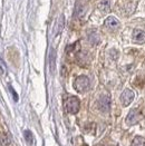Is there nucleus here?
Returning a JSON list of instances; mask_svg holds the SVG:
<instances>
[{
	"instance_id": "obj_9",
	"label": "nucleus",
	"mask_w": 145,
	"mask_h": 146,
	"mask_svg": "<svg viewBox=\"0 0 145 146\" xmlns=\"http://www.w3.org/2000/svg\"><path fill=\"white\" fill-rule=\"evenodd\" d=\"M0 144H1V146L10 145V138H9L8 134L3 131L2 127H0Z\"/></svg>"
},
{
	"instance_id": "obj_13",
	"label": "nucleus",
	"mask_w": 145,
	"mask_h": 146,
	"mask_svg": "<svg viewBox=\"0 0 145 146\" xmlns=\"http://www.w3.org/2000/svg\"><path fill=\"white\" fill-rule=\"evenodd\" d=\"M88 40L92 45H97L99 42V37L97 35L96 33H90L89 36H88Z\"/></svg>"
},
{
	"instance_id": "obj_4",
	"label": "nucleus",
	"mask_w": 145,
	"mask_h": 146,
	"mask_svg": "<svg viewBox=\"0 0 145 146\" xmlns=\"http://www.w3.org/2000/svg\"><path fill=\"white\" fill-rule=\"evenodd\" d=\"M134 97H135V94L133 90H131L128 88L125 89L121 95V103L123 104V106H128L134 100Z\"/></svg>"
},
{
	"instance_id": "obj_11",
	"label": "nucleus",
	"mask_w": 145,
	"mask_h": 146,
	"mask_svg": "<svg viewBox=\"0 0 145 146\" xmlns=\"http://www.w3.org/2000/svg\"><path fill=\"white\" fill-rule=\"evenodd\" d=\"M64 25H65V17H64V15H61V17H59V19H58V21L56 24L55 35H59L61 34L63 28H64Z\"/></svg>"
},
{
	"instance_id": "obj_14",
	"label": "nucleus",
	"mask_w": 145,
	"mask_h": 146,
	"mask_svg": "<svg viewBox=\"0 0 145 146\" xmlns=\"http://www.w3.org/2000/svg\"><path fill=\"white\" fill-rule=\"evenodd\" d=\"M132 146H145V138L141 136H136L133 139Z\"/></svg>"
},
{
	"instance_id": "obj_3",
	"label": "nucleus",
	"mask_w": 145,
	"mask_h": 146,
	"mask_svg": "<svg viewBox=\"0 0 145 146\" xmlns=\"http://www.w3.org/2000/svg\"><path fill=\"white\" fill-rule=\"evenodd\" d=\"M97 105H98V108L103 113H107L110 108V98L108 95H102L98 99Z\"/></svg>"
},
{
	"instance_id": "obj_10",
	"label": "nucleus",
	"mask_w": 145,
	"mask_h": 146,
	"mask_svg": "<svg viewBox=\"0 0 145 146\" xmlns=\"http://www.w3.org/2000/svg\"><path fill=\"white\" fill-rule=\"evenodd\" d=\"M49 67H50V72L53 74L55 73V69H56V51H55V49H51L50 54H49Z\"/></svg>"
},
{
	"instance_id": "obj_7",
	"label": "nucleus",
	"mask_w": 145,
	"mask_h": 146,
	"mask_svg": "<svg viewBox=\"0 0 145 146\" xmlns=\"http://www.w3.org/2000/svg\"><path fill=\"white\" fill-rule=\"evenodd\" d=\"M133 41L135 44H145V33L143 30L135 29L133 31Z\"/></svg>"
},
{
	"instance_id": "obj_16",
	"label": "nucleus",
	"mask_w": 145,
	"mask_h": 146,
	"mask_svg": "<svg viewBox=\"0 0 145 146\" xmlns=\"http://www.w3.org/2000/svg\"><path fill=\"white\" fill-rule=\"evenodd\" d=\"M0 75L5 76L7 75V67H6V64L3 62V60L0 58Z\"/></svg>"
},
{
	"instance_id": "obj_12",
	"label": "nucleus",
	"mask_w": 145,
	"mask_h": 146,
	"mask_svg": "<svg viewBox=\"0 0 145 146\" xmlns=\"http://www.w3.org/2000/svg\"><path fill=\"white\" fill-rule=\"evenodd\" d=\"M98 8H99L100 11L108 12L109 9H110V3H109L108 0H102V1H99V3H98Z\"/></svg>"
},
{
	"instance_id": "obj_17",
	"label": "nucleus",
	"mask_w": 145,
	"mask_h": 146,
	"mask_svg": "<svg viewBox=\"0 0 145 146\" xmlns=\"http://www.w3.org/2000/svg\"><path fill=\"white\" fill-rule=\"evenodd\" d=\"M10 92H11V94H12V95H13V98H15V100L17 102V100H18V96H17V94H16V92H15V90L12 89V87H10Z\"/></svg>"
},
{
	"instance_id": "obj_5",
	"label": "nucleus",
	"mask_w": 145,
	"mask_h": 146,
	"mask_svg": "<svg viewBox=\"0 0 145 146\" xmlns=\"http://www.w3.org/2000/svg\"><path fill=\"white\" fill-rule=\"evenodd\" d=\"M141 118H142V114L137 110H132L126 117V123L128 125H135L136 123L141 121Z\"/></svg>"
},
{
	"instance_id": "obj_6",
	"label": "nucleus",
	"mask_w": 145,
	"mask_h": 146,
	"mask_svg": "<svg viewBox=\"0 0 145 146\" xmlns=\"http://www.w3.org/2000/svg\"><path fill=\"white\" fill-rule=\"evenodd\" d=\"M104 25H105V27H106L107 29L113 30V31H115V30H117V29L120 28V21H118L115 17H113V16L107 17V18L105 19V21H104Z\"/></svg>"
},
{
	"instance_id": "obj_1",
	"label": "nucleus",
	"mask_w": 145,
	"mask_h": 146,
	"mask_svg": "<svg viewBox=\"0 0 145 146\" xmlns=\"http://www.w3.org/2000/svg\"><path fill=\"white\" fill-rule=\"evenodd\" d=\"M89 85H90V83H89L88 77L84 76V75L78 76L75 79V82H74V88L78 93H85V92H87L88 88H89Z\"/></svg>"
},
{
	"instance_id": "obj_2",
	"label": "nucleus",
	"mask_w": 145,
	"mask_h": 146,
	"mask_svg": "<svg viewBox=\"0 0 145 146\" xmlns=\"http://www.w3.org/2000/svg\"><path fill=\"white\" fill-rule=\"evenodd\" d=\"M65 108L69 114H76L80 108V102L75 96H71L65 100Z\"/></svg>"
},
{
	"instance_id": "obj_8",
	"label": "nucleus",
	"mask_w": 145,
	"mask_h": 146,
	"mask_svg": "<svg viewBox=\"0 0 145 146\" xmlns=\"http://www.w3.org/2000/svg\"><path fill=\"white\" fill-rule=\"evenodd\" d=\"M85 12H86V7H85L83 3L80 2H77L76 3V7H75V17L80 19L85 16Z\"/></svg>"
},
{
	"instance_id": "obj_15",
	"label": "nucleus",
	"mask_w": 145,
	"mask_h": 146,
	"mask_svg": "<svg viewBox=\"0 0 145 146\" xmlns=\"http://www.w3.org/2000/svg\"><path fill=\"white\" fill-rule=\"evenodd\" d=\"M24 136H25V138H26V141H27L28 144H33V142H34V137H33L31 132H29V131H25Z\"/></svg>"
}]
</instances>
